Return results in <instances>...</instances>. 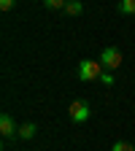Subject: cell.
Segmentation results:
<instances>
[{
	"label": "cell",
	"instance_id": "9c48e42d",
	"mask_svg": "<svg viewBox=\"0 0 135 151\" xmlns=\"http://www.w3.org/2000/svg\"><path fill=\"white\" fill-rule=\"evenodd\" d=\"M111 151H135V148H132V143H127V140H116V143L111 146Z\"/></svg>",
	"mask_w": 135,
	"mask_h": 151
},
{
	"label": "cell",
	"instance_id": "52a82bcc",
	"mask_svg": "<svg viewBox=\"0 0 135 151\" xmlns=\"http://www.w3.org/2000/svg\"><path fill=\"white\" fill-rule=\"evenodd\" d=\"M116 11L119 14H135V0H119V3H116Z\"/></svg>",
	"mask_w": 135,
	"mask_h": 151
},
{
	"label": "cell",
	"instance_id": "ba28073f",
	"mask_svg": "<svg viewBox=\"0 0 135 151\" xmlns=\"http://www.w3.org/2000/svg\"><path fill=\"white\" fill-rule=\"evenodd\" d=\"M43 6H46L49 11H65L68 0H43Z\"/></svg>",
	"mask_w": 135,
	"mask_h": 151
},
{
	"label": "cell",
	"instance_id": "7a4b0ae2",
	"mask_svg": "<svg viewBox=\"0 0 135 151\" xmlns=\"http://www.w3.org/2000/svg\"><path fill=\"white\" fill-rule=\"evenodd\" d=\"M103 65L97 60H81V65L76 68V76H79L81 81H100V76H103Z\"/></svg>",
	"mask_w": 135,
	"mask_h": 151
},
{
	"label": "cell",
	"instance_id": "3957f363",
	"mask_svg": "<svg viewBox=\"0 0 135 151\" xmlns=\"http://www.w3.org/2000/svg\"><path fill=\"white\" fill-rule=\"evenodd\" d=\"M68 116H70V122H76V124L87 122V119H89V105H87L84 100H73V103L68 105Z\"/></svg>",
	"mask_w": 135,
	"mask_h": 151
},
{
	"label": "cell",
	"instance_id": "8fae6325",
	"mask_svg": "<svg viewBox=\"0 0 135 151\" xmlns=\"http://www.w3.org/2000/svg\"><path fill=\"white\" fill-rule=\"evenodd\" d=\"M16 0H0V11H11Z\"/></svg>",
	"mask_w": 135,
	"mask_h": 151
},
{
	"label": "cell",
	"instance_id": "5b68a950",
	"mask_svg": "<svg viewBox=\"0 0 135 151\" xmlns=\"http://www.w3.org/2000/svg\"><path fill=\"white\" fill-rule=\"evenodd\" d=\"M35 132H38V127H35L32 122H25V124H19L16 135L22 138V140H30V138H35Z\"/></svg>",
	"mask_w": 135,
	"mask_h": 151
},
{
	"label": "cell",
	"instance_id": "8992f818",
	"mask_svg": "<svg viewBox=\"0 0 135 151\" xmlns=\"http://www.w3.org/2000/svg\"><path fill=\"white\" fill-rule=\"evenodd\" d=\"M65 14H68V16H79V14H84V3H81V0H68Z\"/></svg>",
	"mask_w": 135,
	"mask_h": 151
},
{
	"label": "cell",
	"instance_id": "30bf717a",
	"mask_svg": "<svg viewBox=\"0 0 135 151\" xmlns=\"http://www.w3.org/2000/svg\"><path fill=\"white\" fill-rule=\"evenodd\" d=\"M100 81H103L105 86H113V76H111V70H103V76H100Z\"/></svg>",
	"mask_w": 135,
	"mask_h": 151
},
{
	"label": "cell",
	"instance_id": "277c9868",
	"mask_svg": "<svg viewBox=\"0 0 135 151\" xmlns=\"http://www.w3.org/2000/svg\"><path fill=\"white\" fill-rule=\"evenodd\" d=\"M16 124H14V119H11V113H3L0 116V135L3 138H11V135H16Z\"/></svg>",
	"mask_w": 135,
	"mask_h": 151
},
{
	"label": "cell",
	"instance_id": "6da1fadb",
	"mask_svg": "<svg viewBox=\"0 0 135 151\" xmlns=\"http://www.w3.org/2000/svg\"><path fill=\"white\" fill-rule=\"evenodd\" d=\"M97 62H100L105 70H119V68L124 65V54H122V49H116V46H105V49L100 51V57H97Z\"/></svg>",
	"mask_w": 135,
	"mask_h": 151
}]
</instances>
